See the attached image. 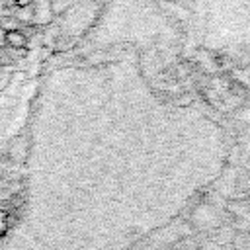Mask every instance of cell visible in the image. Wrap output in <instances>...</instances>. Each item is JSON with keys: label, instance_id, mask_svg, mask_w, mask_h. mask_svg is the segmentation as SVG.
Returning <instances> with one entry per match:
<instances>
[{"label": "cell", "instance_id": "cell-1", "mask_svg": "<svg viewBox=\"0 0 250 250\" xmlns=\"http://www.w3.org/2000/svg\"><path fill=\"white\" fill-rule=\"evenodd\" d=\"M6 45L12 49H23L27 45V37L20 29H10L6 31Z\"/></svg>", "mask_w": 250, "mask_h": 250}, {"label": "cell", "instance_id": "cell-2", "mask_svg": "<svg viewBox=\"0 0 250 250\" xmlns=\"http://www.w3.org/2000/svg\"><path fill=\"white\" fill-rule=\"evenodd\" d=\"M14 4H16L18 8H29V6L33 4V0H14Z\"/></svg>", "mask_w": 250, "mask_h": 250}, {"label": "cell", "instance_id": "cell-3", "mask_svg": "<svg viewBox=\"0 0 250 250\" xmlns=\"http://www.w3.org/2000/svg\"><path fill=\"white\" fill-rule=\"evenodd\" d=\"M6 45V29L0 25V47H4Z\"/></svg>", "mask_w": 250, "mask_h": 250}]
</instances>
